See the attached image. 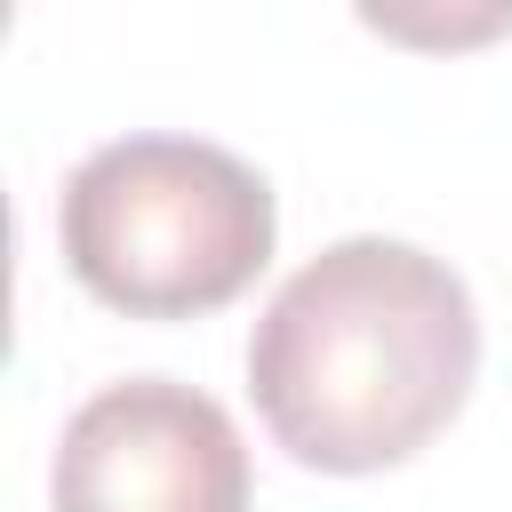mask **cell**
<instances>
[{
  "instance_id": "6da1fadb",
  "label": "cell",
  "mask_w": 512,
  "mask_h": 512,
  "mask_svg": "<svg viewBox=\"0 0 512 512\" xmlns=\"http://www.w3.org/2000/svg\"><path fill=\"white\" fill-rule=\"evenodd\" d=\"M480 376V312L448 256L352 232L280 280L248 336L264 432L304 472H392L432 448Z\"/></svg>"
},
{
  "instance_id": "3957f363",
  "label": "cell",
  "mask_w": 512,
  "mask_h": 512,
  "mask_svg": "<svg viewBox=\"0 0 512 512\" xmlns=\"http://www.w3.org/2000/svg\"><path fill=\"white\" fill-rule=\"evenodd\" d=\"M48 496L56 512H248V448L208 392L128 376L72 408Z\"/></svg>"
},
{
  "instance_id": "7a4b0ae2",
  "label": "cell",
  "mask_w": 512,
  "mask_h": 512,
  "mask_svg": "<svg viewBox=\"0 0 512 512\" xmlns=\"http://www.w3.org/2000/svg\"><path fill=\"white\" fill-rule=\"evenodd\" d=\"M72 280L128 320L224 312L280 240L272 184L208 136H112L56 200Z\"/></svg>"
}]
</instances>
